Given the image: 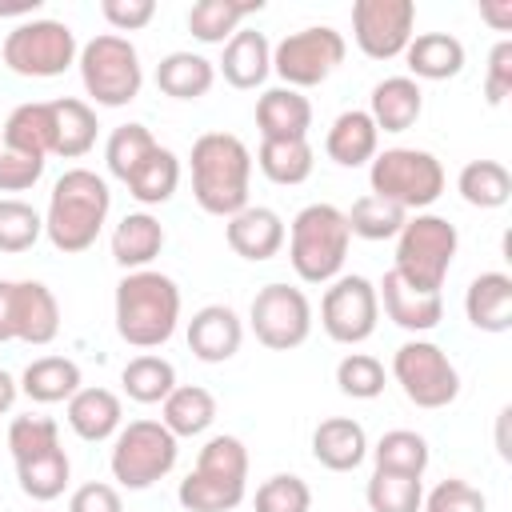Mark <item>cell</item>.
Masks as SVG:
<instances>
[{
	"label": "cell",
	"instance_id": "cell-1",
	"mask_svg": "<svg viewBox=\"0 0 512 512\" xmlns=\"http://www.w3.org/2000/svg\"><path fill=\"white\" fill-rule=\"evenodd\" d=\"M108 208H112V192L104 176H96L92 168H68L52 184L48 212H44V236L64 256L88 252L108 220Z\"/></svg>",
	"mask_w": 512,
	"mask_h": 512
},
{
	"label": "cell",
	"instance_id": "cell-2",
	"mask_svg": "<svg viewBox=\"0 0 512 512\" xmlns=\"http://www.w3.org/2000/svg\"><path fill=\"white\" fill-rule=\"evenodd\" d=\"M192 196L208 216H236L248 208L252 184V152L232 132H204L192 144Z\"/></svg>",
	"mask_w": 512,
	"mask_h": 512
},
{
	"label": "cell",
	"instance_id": "cell-3",
	"mask_svg": "<svg viewBox=\"0 0 512 512\" xmlns=\"http://www.w3.org/2000/svg\"><path fill=\"white\" fill-rule=\"evenodd\" d=\"M180 320V288L156 268L124 272L116 284V332L132 348H160Z\"/></svg>",
	"mask_w": 512,
	"mask_h": 512
},
{
	"label": "cell",
	"instance_id": "cell-4",
	"mask_svg": "<svg viewBox=\"0 0 512 512\" xmlns=\"http://www.w3.org/2000/svg\"><path fill=\"white\" fill-rule=\"evenodd\" d=\"M348 220L336 204H308L288 228V260L304 284H332L348 260Z\"/></svg>",
	"mask_w": 512,
	"mask_h": 512
},
{
	"label": "cell",
	"instance_id": "cell-5",
	"mask_svg": "<svg viewBox=\"0 0 512 512\" xmlns=\"http://www.w3.org/2000/svg\"><path fill=\"white\" fill-rule=\"evenodd\" d=\"M460 248V232L456 224H448L436 212H416L412 220H404L400 236H396V264L392 272L420 292H440L448 280V268L456 260Z\"/></svg>",
	"mask_w": 512,
	"mask_h": 512
},
{
	"label": "cell",
	"instance_id": "cell-6",
	"mask_svg": "<svg viewBox=\"0 0 512 512\" xmlns=\"http://www.w3.org/2000/svg\"><path fill=\"white\" fill-rule=\"evenodd\" d=\"M368 184L372 196L404 212H424L444 192V164L424 148H384L368 164Z\"/></svg>",
	"mask_w": 512,
	"mask_h": 512
},
{
	"label": "cell",
	"instance_id": "cell-7",
	"mask_svg": "<svg viewBox=\"0 0 512 512\" xmlns=\"http://www.w3.org/2000/svg\"><path fill=\"white\" fill-rule=\"evenodd\" d=\"M80 80H84V92L100 104V108H124L140 96V84H144V68H140V52L128 36H116V32H104V36H92L80 56Z\"/></svg>",
	"mask_w": 512,
	"mask_h": 512
},
{
	"label": "cell",
	"instance_id": "cell-8",
	"mask_svg": "<svg viewBox=\"0 0 512 512\" xmlns=\"http://www.w3.org/2000/svg\"><path fill=\"white\" fill-rule=\"evenodd\" d=\"M180 440L160 420H132L112 440V480L128 492H144L176 468Z\"/></svg>",
	"mask_w": 512,
	"mask_h": 512
},
{
	"label": "cell",
	"instance_id": "cell-9",
	"mask_svg": "<svg viewBox=\"0 0 512 512\" xmlns=\"http://www.w3.org/2000/svg\"><path fill=\"white\" fill-rule=\"evenodd\" d=\"M4 68L16 76H32V80H52L64 76L80 48H76V32L64 20H24L4 36Z\"/></svg>",
	"mask_w": 512,
	"mask_h": 512
},
{
	"label": "cell",
	"instance_id": "cell-10",
	"mask_svg": "<svg viewBox=\"0 0 512 512\" xmlns=\"http://www.w3.org/2000/svg\"><path fill=\"white\" fill-rule=\"evenodd\" d=\"M344 36L332 24H312L300 32H288L272 48V72L284 80V88H316L344 64Z\"/></svg>",
	"mask_w": 512,
	"mask_h": 512
},
{
	"label": "cell",
	"instance_id": "cell-11",
	"mask_svg": "<svg viewBox=\"0 0 512 512\" xmlns=\"http://www.w3.org/2000/svg\"><path fill=\"white\" fill-rule=\"evenodd\" d=\"M392 376L416 408H448L460 396V372L432 340H408L392 356Z\"/></svg>",
	"mask_w": 512,
	"mask_h": 512
},
{
	"label": "cell",
	"instance_id": "cell-12",
	"mask_svg": "<svg viewBox=\"0 0 512 512\" xmlns=\"http://www.w3.org/2000/svg\"><path fill=\"white\" fill-rule=\"evenodd\" d=\"M248 324L256 332V340L272 352H292L308 340L312 332V304L300 288L292 284H264L252 296L248 308Z\"/></svg>",
	"mask_w": 512,
	"mask_h": 512
},
{
	"label": "cell",
	"instance_id": "cell-13",
	"mask_svg": "<svg viewBox=\"0 0 512 512\" xmlns=\"http://www.w3.org/2000/svg\"><path fill=\"white\" fill-rule=\"evenodd\" d=\"M380 300L368 276H336L320 300V328L336 344H364L376 332Z\"/></svg>",
	"mask_w": 512,
	"mask_h": 512
},
{
	"label": "cell",
	"instance_id": "cell-14",
	"mask_svg": "<svg viewBox=\"0 0 512 512\" xmlns=\"http://www.w3.org/2000/svg\"><path fill=\"white\" fill-rule=\"evenodd\" d=\"M416 4L412 0H356L352 4V40L368 60L404 56L416 36Z\"/></svg>",
	"mask_w": 512,
	"mask_h": 512
},
{
	"label": "cell",
	"instance_id": "cell-15",
	"mask_svg": "<svg viewBox=\"0 0 512 512\" xmlns=\"http://www.w3.org/2000/svg\"><path fill=\"white\" fill-rule=\"evenodd\" d=\"M60 336V304L40 280H12V340L44 348Z\"/></svg>",
	"mask_w": 512,
	"mask_h": 512
},
{
	"label": "cell",
	"instance_id": "cell-16",
	"mask_svg": "<svg viewBox=\"0 0 512 512\" xmlns=\"http://www.w3.org/2000/svg\"><path fill=\"white\" fill-rule=\"evenodd\" d=\"M224 240H228V248H232L240 260L264 264V260H272V256L284 248L288 228H284V220H280L276 208L248 204V208H240L236 216H228V224H224Z\"/></svg>",
	"mask_w": 512,
	"mask_h": 512
},
{
	"label": "cell",
	"instance_id": "cell-17",
	"mask_svg": "<svg viewBox=\"0 0 512 512\" xmlns=\"http://www.w3.org/2000/svg\"><path fill=\"white\" fill-rule=\"evenodd\" d=\"M376 300L384 304V316L404 332H432L444 320V296L408 288L396 272H384V280L376 284Z\"/></svg>",
	"mask_w": 512,
	"mask_h": 512
},
{
	"label": "cell",
	"instance_id": "cell-18",
	"mask_svg": "<svg viewBox=\"0 0 512 512\" xmlns=\"http://www.w3.org/2000/svg\"><path fill=\"white\" fill-rule=\"evenodd\" d=\"M240 340H244V324L228 304H204L188 320V348L204 364L232 360L240 352Z\"/></svg>",
	"mask_w": 512,
	"mask_h": 512
},
{
	"label": "cell",
	"instance_id": "cell-19",
	"mask_svg": "<svg viewBox=\"0 0 512 512\" xmlns=\"http://www.w3.org/2000/svg\"><path fill=\"white\" fill-rule=\"evenodd\" d=\"M256 128L260 140H308L312 128V104L296 88H268L256 100Z\"/></svg>",
	"mask_w": 512,
	"mask_h": 512
},
{
	"label": "cell",
	"instance_id": "cell-20",
	"mask_svg": "<svg viewBox=\"0 0 512 512\" xmlns=\"http://www.w3.org/2000/svg\"><path fill=\"white\" fill-rule=\"evenodd\" d=\"M312 456L328 472H352L368 456V436L352 416H328L312 432Z\"/></svg>",
	"mask_w": 512,
	"mask_h": 512
},
{
	"label": "cell",
	"instance_id": "cell-21",
	"mask_svg": "<svg viewBox=\"0 0 512 512\" xmlns=\"http://www.w3.org/2000/svg\"><path fill=\"white\" fill-rule=\"evenodd\" d=\"M268 72H272V44H268V36L256 32V28L232 32V40L224 44V56H220V76L232 88L248 92V88H260L268 80Z\"/></svg>",
	"mask_w": 512,
	"mask_h": 512
},
{
	"label": "cell",
	"instance_id": "cell-22",
	"mask_svg": "<svg viewBox=\"0 0 512 512\" xmlns=\"http://www.w3.org/2000/svg\"><path fill=\"white\" fill-rule=\"evenodd\" d=\"M464 316L480 332H508L512 328V276L508 272H480L464 292Z\"/></svg>",
	"mask_w": 512,
	"mask_h": 512
},
{
	"label": "cell",
	"instance_id": "cell-23",
	"mask_svg": "<svg viewBox=\"0 0 512 512\" xmlns=\"http://www.w3.org/2000/svg\"><path fill=\"white\" fill-rule=\"evenodd\" d=\"M424 112V92L412 76H388L372 88L368 116L376 132H408Z\"/></svg>",
	"mask_w": 512,
	"mask_h": 512
},
{
	"label": "cell",
	"instance_id": "cell-24",
	"mask_svg": "<svg viewBox=\"0 0 512 512\" xmlns=\"http://www.w3.org/2000/svg\"><path fill=\"white\" fill-rule=\"evenodd\" d=\"M376 148H380V132H376V124H372V116H368L364 108L340 112V116L332 120L328 136H324V152H328V160L340 164V168L372 164Z\"/></svg>",
	"mask_w": 512,
	"mask_h": 512
},
{
	"label": "cell",
	"instance_id": "cell-25",
	"mask_svg": "<svg viewBox=\"0 0 512 512\" xmlns=\"http://www.w3.org/2000/svg\"><path fill=\"white\" fill-rule=\"evenodd\" d=\"M4 152L48 160L52 156V100L16 104L4 120Z\"/></svg>",
	"mask_w": 512,
	"mask_h": 512
},
{
	"label": "cell",
	"instance_id": "cell-26",
	"mask_svg": "<svg viewBox=\"0 0 512 512\" xmlns=\"http://www.w3.org/2000/svg\"><path fill=\"white\" fill-rule=\"evenodd\" d=\"M120 420H124V408H120V396L108 392V388H80L72 400H68V428L88 440V444H100V440H112L120 432Z\"/></svg>",
	"mask_w": 512,
	"mask_h": 512
},
{
	"label": "cell",
	"instance_id": "cell-27",
	"mask_svg": "<svg viewBox=\"0 0 512 512\" xmlns=\"http://www.w3.org/2000/svg\"><path fill=\"white\" fill-rule=\"evenodd\" d=\"M412 80H452L464 68V44L452 32H420L404 48Z\"/></svg>",
	"mask_w": 512,
	"mask_h": 512
},
{
	"label": "cell",
	"instance_id": "cell-28",
	"mask_svg": "<svg viewBox=\"0 0 512 512\" xmlns=\"http://www.w3.org/2000/svg\"><path fill=\"white\" fill-rule=\"evenodd\" d=\"M164 248V224L152 212H128L112 232V260L124 272L148 268Z\"/></svg>",
	"mask_w": 512,
	"mask_h": 512
},
{
	"label": "cell",
	"instance_id": "cell-29",
	"mask_svg": "<svg viewBox=\"0 0 512 512\" xmlns=\"http://www.w3.org/2000/svg\"><path fill=\"white\" fill-rule=\"evenodd\" d=\"M96 112L76 100V96H60L52 100V156L64 160H80L92 152L96 144Z\"/></svg>",
	"mask_w": 512,
	"mask_h": 512
},
{
	"label": "cell",
	"instance_id": "cell-30",
	"mask_svg": "<svg viewBox=\"0 0 512 512\" xmlns=\"http://www.w3.org/2000/svg\"><path fill=\"white\" fill-rule=\"evenodd\" d=\"M160 408H164L160 424H164L176 440L200 436V432H208L212 420H216V396H212L208 388H200V384H176V388L164 396Z\"/></svg>",
	"mask_w": 512,
	"mask_h": 512
},
{
	"label": "cell",
	"instance_id": "cell-31",
	"mask_svg": "<svg viewBox=\"0 0 512 512\" xmlns=\"http://www.w3.org/2000/svg\"><path fill=\"white\" fill-rule=\"evenodd\" d=\"M212 84H216V68L200 52H168L156 64V88L172 100H200L208 96Z\"/></svg>",
	"mask_w": 512,
	"mask_h": 512
},
{
	"label": "cell",
	"instance_id": "cell-32",
	"mask_svg": "<svg viewBox=\"0 0 512 512\" xmlns=\"http://www.w3.org/2000/svg\"><path fill=\"white\" fill-rule=\"evenodd\" d=\"M20 392L36 404H60L80 392V364L68 356H40L24 368Z\"/></svg>",
	"mask_w": 512,
	"mask_h": 512
},
{
	"label": "cell",
	"instance_id": "cell-33",
	"mask_svg": "<svg viewBox=\"0 0 512 512\" xmlns=\"http://www.w3.org/2000/svg\"><path fill=\"white\" fill-rule=\"evenodd\" d=\"M264 0H196L188 8V32L200 44H224L232 32H240L244 16H256Z\"/></svg>",
	"mask_w": 512,
	"mask_h": 512
},
{
	"label": "cell",
	"instance_id": "cell-34",
	"mask_svg": "<svg viewBox=\"0 0 512 512\" xmlns=\"http://www.w3.org/2000/svg\"><path fill=\"white\" fill-rule=\"evenodd\" d=\"M244 480H228V476H216V472H200L192 468L180 488H176V500L188 508V512H232L244 504Z\"/></svg>",
	"mask_w": 512,
	"mask_h": 512
},
{
	"label": "cell",
	"instance_id": "cell-35",
	"mask_svg": "<svg viewBox=\"0 0 512 512\" xmlns=\"http://www.w3.org/2000/svg\"><path fill=\"white\" fill-rule=\"evenodd\" d=\"M128 184V192L140 200V204H168L172 196H176V188H180V156L172 152V148H152L148 156H144V164L124 180Z\"/></svg>",
	"mask_w": 512,
	"mask_h": 512
},
{
	"label": "cell",
	"instance_id": "cell-36",
	"mask_svg": "<svg viewBox=\"0 0 512 512\" xmlns=\"http://www.w3.org/2000/svg\"><path fill=\"white\" fill-rule=\"evenodd\" d=\"M456 192L472 208H504L512 200V176L500 160H468L456 176Z\"/></svg>",
	"mask_w": 512,
	"mask_h": 512
},
{
	"label": "cell",
	"instance_id": "cell-37",
	"mask_svg": "<svg viewBox=\"0 0 512 512\" xmlns=\"http://www.w3.org/2000/svg\"><path fill=\"white\" fill-rule=\"evenodd\" d=\"M256 164L260 172L280 184V188H296L312 176V144L308 140H260V152H256Z\"/></svg>",
	"mask_w": 512,
	"mask_h": 512
},
{
	"label": "cell",
	"instance_id": "cell-38",
	"mask_svg": "<svg viewBox=\"0 0 512 512\" xmlns=\"http://www.w3.org/2000/svg\"><path fill=\"white\" fill-rule=\"evenodd\" d=\"M120 384H124L128 400H136V404H164V396L176 388V368H172V360H164L156 352H140L124 364Z\"/></svg>",
	"mask_w": 512,
	"mask_h": 512
},
{
	"label": "cell",
	"instance_id": "cell-39",
	"mask_svg": "<svg viewBox=\"0 0 512 512\" xmlns=\"http://www.w3.org/2000/svg\"><path fill=\"white\" fill-rule=\"evenodd\" d=\"M68 476H72V460H68L64 448H52V452H44V456H32V460H20V464H16L20 492L32 496L36 504H48V500L64 496Z\"/></svg>",
	"mask_w": 512,
	"mask_h": 512
},
{
	"label": "cell",
	"instance_id": "cell-40",
	"mask_svg": "<svg viewBox=\"0 0 512 512\" xmlns=\"http://www.w3.org/2000/svg\"><path fill=\"white\" fill-rule=\"evenodd\" d=\"M372 460H376V468H384V472H400V476H424V468H428V460H432V452H428V440L420 436V432H412V428H392V432H384L380 440H376V448H372Z\"/></svg>",
	"mask_w": 512,
	"mask_h": 512
},
{
	"label": "cell",
	"instance_id": "cell-41",
	"mask_svg": "<svg viewBox=\"0 0 512 512\" xmlns=\"http://www.w3.org/2000/svg\"><path fill=\"white\" fill-rule=\"evenodd\" d=\"M344 220H348V232L360 240H392V236H400L408 212L396 208L392 200H380L368 192L352 204V212H344Z\"/></svg>",
	"mask_w": 512,
	"mask_h": 512
},
{
	"label": "cell",
	"instance_id": "cell-42",
	"mask_svg": "<svg viewBox=\"0 0 512 512\" xmlns=\"http://www.w3.org/2000/svg\"><path fill=\"white\" fill-rule=\"evenodd\" d=\"M364 496H368L372 512H420V504H424V488L416 476H400V472H384V468L372 472Z\"/></svg>",
	"mask_w": 512,
	"mask_h": 512
},
{
	"label": "cell",
	"instance_id": "cell-43",
	"mask_svg": "<svg viewBox=\"0 0 512 512\" xmlns=\"http://www.w3.org/2000/svg\"><path fill=\"white\" fill-rule=\"evenodd\" d=\"M152 148H156V136L144 124H120V128H112V136L104 144V164L116 180H128Z\"/></svg>",
	"mask_w": 512,
	"mask_h": 512
},
{
	"label": "cell",
	"instance_id": "cell-44",
	"mask_svg": "<svg viewBox=\"0 0 512 512\" xmlns=\"http://www.w3.org/2000/svg\"><path fill=\"white\" fill-rule=\"evenodd\" d=\"M44 232V216L16 196H0V252H28Z\"/></svg>",
	"mask_w": 512,
	"mask_h": 512
},
{
	"label": "cell",
	"instance_id": "cell-45",
	"mask_svg": "<svg viewBox=\"0 0 512 512\" xmlns=\"http://www.w3.org/2000/svg\"><path fill=\"white\" fill-rule=\"evenodd\" d=\"M52 448H60V428H56V420H48V416H16L12 424H8V452H12V460L20 464V460H32V456H44V452H52Z\"/></svg>",
	"mask_w": 512,
	"mask_h": 512
},
{
	"label": "cell",
	"instance_id": "cell-46",
	"mask_svg": "<svg viewBox=\"0 0 512 512\" xmlns=\"http://www.w3.org/2000/svg\"><path fill=\"white\" fill-rule=\"evenodd\" d=\"M336 388L352 400H376L384 392V364L368 352H348L336 364Z\"/></svg>",
	"mask_w": 512,
	"mask_h": 512
},
{
	"label": "cell",
	"instance_id": "cell-47",
	"mask_svg": "<svg viewBox=\"0 0 512 512\" xmlns=\"http://www.w3.org/2000/svg\"><path fill=\"white\" fill-rule=\"evenodd\" d=\"M308 508H312V488L292 472H276L256 488V512H308Z\"/></svg>",
	"mask_w": 512,
	"mask_h": 512
},
{
	"label": "cell",
	"instance_id": "cell-48",
	"mask_svg": "<svg viewBox=\"0 0 512 512\" xmlns=\"http://www.w3.org/2000/svg\"><path fill=\"white\" fill-rule=\"evenodd\" d=\"M196 468H200V472L228 476V480H248V448H244L236 436H212V440L200 448Z\"/></svg>",
	"mask_w": 512,
	"mask_h": 512
},
{
	"label": "cell",
	"instance_id": "cell-49",
	"mask_svg": "<svg viewBox=\"0 0 512 512\" xmlns=\"http://www.w3.org/2000/svg\"><path fill=\"white\" fill-rule=\"evenodd\" d=\"M420 512H488V500L476 484H468L460 476H448L424 496Z\"/></svg>",
	"mask_w": 512,
	"mask_h": 512
},
{
	"label": "cell",
	"instance_id": "cell-50",
	"mask_svg": "<svg viewBox=\"0 0 512 512\" xmlns=\"http://www.w3.org/2000/svg\"><path fill=\"white\" fill-rule=\"evenodd\" d=\"M512 96V40L492 44L488 52V68H484V100L496 108Z\"/></svg>",
	"mask_w": 512,
	"mask_h": 512
},
{
	"label": "cell",
	"instance_id": "cell-51",
	"mask_svg": "<svg viewBox=\"0 0 512 512\" xmlns=\"http://www.w3.org/2000/svg\"><path fill=\"white\" fill-rule=\"evenodd\" d=\"M100 16L120 32H140L156 16V0H100Z\"/></svg>",
	"mask_w": 512,
	"mask_h": 512
},
{
	"label": "cell",
	"instance_id": "cell-52",
	"mask_svg": "<svg viewBox=\"0 0 512 512\" xmlns=\"http://www.w3.org/2000/svg\"><path fill=\"white\" fill-rule=\"evenodd\" d=\"M44 176V160L0 152V192H28Z\"/></svg>",
	"mask_w": 512,
	"mask_h": 512
},
{
	"label": "cell",
	"instance_id": "cell-53",
	"mask_svg": "<svg viewBox=\"0 0 512 512\" xmlns=\"http://www.w3.org/2000/svg\"><path fill=\"white\" fill-rule=\"evenodd\" d=\"M68 512H124V500L112 484L104 480H92V484H80L68 500Z\"/></svg>",
	"mask_w": 512,
	"mask_h": 512
},
{
	"label": "cell",
	"instance_id": "cell-54",
	"mask_svg": "<svg viewBox=\"0 0 512 512\" xmlns=\"http://www.w3.org/2000/svg\"><path fill=\"white\" fill-rule=\"evenodd\" d=\"M12 340V280H0V344Z\"/></svg>",
	"mask_w": 512,
	"mask_h": 512
},
{
	"label": "cell",
	"instance_id": "cell-55",
	"mask_svg": "<svg viewBox=\"0 0 512 512\" xmlns=\"http://www.w3.org/2000/svg\"><path fill=\"white\" fill-rule=\"evenodd\" d=\"M480 16H484L496 32H508V28H512V0H508V4H484Z\"/></svg>",
	"mask_w": 512,
	"mask_h": 512
},
{
	"label": "cell",
	"instance_id": "cell-56",
	"mask_svg": "<svg viewBox=\"0 0 512 512\" xmlns=\"http://www.w3.org/2000/svg\"><path fill=\"white\" fill-rule=\"evenodd\" d=\"M16 392H20V380H12V376L0 368V416L16 404Z\"/></svg>",
	"mask_w": 512,
	"mask_h": 512
},
{
	"label": "cell",
	"instance_id": "cell-57",
	"mask_svg": "<svg viewBox=\"0 0 512 512\" xmlns=\"http://www.w3.org/2000/svg\"><path fill=\"white\" fill-rule=\"evenodd\" d=\"M40 8V0H16V4H0V16H32Z\"/></svg>",
	"mask_w": 512,
	"mask_h": 512
}]
</instances>
